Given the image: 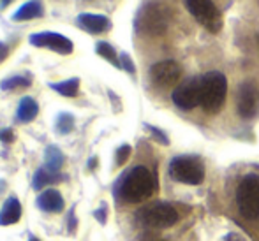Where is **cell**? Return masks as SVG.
Listing matches in <instances>:
<instances>
[{
  "mask_svg": "<svg viewBox=\"0 0 259 241\" xmlns=\"http://www.w3.org/2000/svg\"><path fill=\"white\" fill-rule=\"evenodd\" d=\"M157 188V180L145 166H136L120 176L115 185V196L123 203H143L150 199Z\"/></svg>",
  "mask_w": 259,
  "mask_h": 241,
  "instance_id": "1",
  "label": "cell"
},
{
  "mask_svg": "<svg viewBox=\"0 0 259 241\" xmlns=\"http://www.w3.org/2000/svg\"><path fill=\"white\" fill-rule=\"evenodd\" d=\"M228 95V79L222 72L210 71L201 76V86H199V106L206 113L213 115L219 113L226 102Z\"/></svg>",
  "mask_w": 259,
  "mask_h": 241,
  "instance_id": "2",
  "label": "cell"
},
{
  "mask_svg": "<svg viewBox=\"0 0 259 241\" xmlns=\"http://www.w3.org/2000/svg\"><path fill=\"white\" fill-rule=\"evenodd\" d=\"M180 218L178 210L169 203H162V201H157V203L147 204L136 213L138 224H141L143 227L150 229H166L175 225Z\"/></svg>",
  "mask_w": 259,
  "mask_h": 241,
  "instance_id": "3",
  "label": "cell"
},
{
  "mask_svg": "<svg viewBox=\"0 0 259 241\" xmlns=\"http://www.w3.org/2000/svg\"><path fill=\"white\" fill-rule=\"evenodd\" d=\"M169 14L159 2H147L136 16V30L145 35H160L167 28Z\"/></svg>",
  "mask_w": 259,
  "mask_h": 241,
  "instance_id": "4",
  "label": "cell"
},
{
  "mask_svg": "<svg viewBox=\"0 0 259 241\" xmlns=\"http://www.w3.org/2000/svg\"><path fill=\"white\" fill-rule=\"evenodd\" d=\"M169 176L178 183L199 185L205 180V164L196 155H180L169 162Z\"/></svg>",
  "mask_w": 259,
  "mask_h": 241,
  "instance_id": "5",
  "label": "cell"
},
{
  "mask_svg": "<svg viewBox=\"0 0 259 241\" xmlns=\"http://www.w3.org/2000/svg\"><path fill=\"white\" fill-rule=\"evenodd\" d=\"M236 206L247 220L259 218V178L256 174H249L240 181L236 188Z\"/></svg>",
  "mask_w": 259,
  "mask_h": 241,
  "instance_id": "6",
  "label": "cell"
},
{
  "mask_svg": "<svg viewBox=\"0 0 259 241\" xmlns=\"http://www.w3.org/2000/svg\"><path fill=\"white\" fill-rule=\"evenodd\" d=\"M184 4L196 21L201 23L208 32L217 34L222 28V14L211 0H184Z\"/></svg>",
  "mask_w": 259,
  "mask_h": 241,
  "instance_id": "7",
  "label": "cell"
},
{
  "mask_svg": "<svg viewBox=\"0 0 259 241\" xmlns=\"http://www.w3.org/2000/svg\"><path fill=\"white\" fill-rule=\"evenodd\" d=\"M182 76V67L175 60H162L152 65L150 81L157 88H171L178 83Z\"/></svg>",
  "mask_w": 259,
  "mask_h": 241,
  "instance_id": "8",
  "label": "cell"
},
{
  "mask_svg": "<svg viewBox=\"0 0 259 241\" xmlns=\"http://www.w3.org/2000/svg\"><path fill=\"white\" fill-rule=\"evenodd\" d=\"M199 86H201V76H196V78L180 83L171 93L175 106L180 109H185V111L199 106Z\"/></svg>",
  "mask_w": 259,
  "mask_h": 241,
  "instance_id": "9",
  "label": "cell"
},
{
  "mask_svg": "<svg viewBox=\"0 0 259 241\" xmlns=\"http://www.w3.org/2000/svg\"><path fill=\"white\" fill-rule=\"evenodd\" d=\"M28 41H30V44L35 46V48H46L60 55H71L72 50H74V44H72L71 39H67L62 34H57V32H39V34H32Z\"/></svg>",
  "mask_w": 259,
  "mask_h": 241,
  "instance_id": "10",
  "label": "cell"
},
{
  "mask_svg": "<svg viewBox=\"0 0 259 241\" xmlns=\"http://www.w3.org/2000/svg\"><path fill=\"white\" fill-rule=\"evenodd\" d=\"M236 108L242 118H254L259 109V88L252 81L242 83L238 88V97H236Z\"/></svg>",
  "mask_w": 259,
  "mask_h": 241,
  "instance_id": "11",
  "label": "cell"
},
{
  "mask_svg": "<svg viewBox=\"0 0 259 241\" xmlns=\"http://www.w3.org/2000/svg\"><path fill=\"white\" fill-rule=\"evenodd\" d=\"M76 23L79 28L87 30L89 34H104L111 28V21L109 18L103 16V14H90V13H83L76 18Z\"/></svg>",
  "mask_w": 259,
  "mask_h": 241,
  "instance_id": "12",
  "label": "cell"
},
{
  "mask_svg": "<svg viewBox=\"0 0 259 241\" xmlns=\"http://www.w3.org/2000/svg\"><path fill=\"white\" fill-rule=\"evenodd\" d=\"M37 208L46 213H60L64 210V197L55 188H48L37 197Z\"/></svg>",
  "mask_w": 259,
  "mask_h": 241,
  "instance_id": "13",
  "label": "cell"
},
{
  "mask_svg": "<svg viewBox=\"0 0 259 241\" xmlns=\"http://www.w3.org/2000/svg\"><path fill=\"white\" fill-rule=\"evenodd\" d=\"M42 14H45V6H42L41 0H30V2L23 4V6L14 13L13 20L28 21V20H35V18H41Z\"/></svg>",
  "mask_w": 259,
  "mask_h": 241,
  "instance_id": "14",
  "label": "cell"
},
{
  "mask_svg": "<svg viewBox=\"0 0 259 241\" xmlns=\"http://www.w3.org/2000/svg\"><path fill=\"white\" fill-rule=\"evenodd\" d=\"M21 218V206L16 197H9L0 211V225H13L20 222Z\"/></svg>",
  "mask_w": 259,
  "mask_h": 241,
  "instance_id": "15",
  "label": "cell"
},
{
  "mask_svg": "<svg viewBox=\"0 0 259 241\" xmlns=\"http://www.w3.org/2000/svg\"><path fill=\"white\" fill-rule=\"evenodd\" d=\"M64 180L60 173H53V171L46 169V167H41V169L35 171L34 178H32V187L34 190H41V188L48 187V185H53V183H60Z\"/></svg>",
  "mask_w": 259,
  "mask_h": 241,
  "instance_id": "16",
  "label": "cell"
},
{
  "mask_svg": "<svg viewBox=\"0 0 259 241\" xmlns=\"http://www.w3.org/2000/svg\"><path fill=\"white\" fill-rule=\"evenodd\" d=\"M37 113H39L37 102H35L32 97H23L20 101V106H18L16 116L21 123H28V122H32V120H35Z\"/></svg>",
  "mask_w": 259,
  "mask_h": 241,
  "instance_id": "17",
  "label": "cell"
},
{
  "mask_svg": "<svg viewBox=\"0 0 259 241\" xmlns=\"http://www.w3.org/2000/svg\"><path fill=\"white\" fill-rule=\"evenodd\" d=\"M64 153L60 152V148L57 146H48L46 148V153H45V167L53 173H60L62 166H64Z\"/></svg>",
  "mask_w": 259,
  "mask_h": 241,
  "instance_id": "18",
  "label": "cell"
},
{
  "mask_svg": "<svg viewBox=\"0 0 259 241\" xmlns=\"http://www.w3.org/2000/svg\"><path fill=\"white\" fill-rule=\"evenodd\" d=\"M50 88H53L57 93L64 97H76L79 92V79L78 78H71L65 79L60 83H50Z\"/></svg>",
  "mask_w": 259,
  "mask_h": 241,
  "instance_id": "19",
  "label": "cell"
},
{
  "mask_svg": "<svg viewBox=\"0 0 259 241\" xmlns=\"http://www.w3.org/2000/svg\"><path fill=\"white\" fill-rule=\"evenodd\" d=\"M32 85L30 76H13V78H7L0 83V88L9 92V90H20V88H28Z\"/></svg>",
  "mask_w": 259,
  "mask_h": 241,
  "instance_id": "20",
  "label": "cell"
},
{
  "mask_svg": "<svg viewBox=\"0 0 259 241\" xmlns=\"http://www.w3.org/2000/svg\"><path fill=\"white\" fill-rule=\"evenodd\" d=\"M96 51H97V55H101V57H103L104 60H108L109 64H113L115 67L122 69L120 67V58L116 57V51L111 44H108V42H97Z\"/></svg>",
  "mask_w": 259,
  "mask_h": 241,
  "instance_id": "21",
  "label": "cell"
},
{
  "mask_svg": "<svg viewBox=\"0 0 259 241\" xmlns=\"http://www.w3.org/2000/svg\"><path fill=\"white\" fill-rule=\"evenodd\" d=\"M55 129L58 134H69L74 129V116L71 113H60L57 116V122H55Z\"/></svg>",
  "mask_w": 259,
  "mask_h": 241,
  "instance_id": "22",
  "label": "cell"
},
{
  "mask_svg": "<svg viewBox=\"0 0 259 241\" xmlns=\"http://www.w3.org/2000/svg\"><path fill=\"white\" fill-rule=\"evenodd\" d=\"M131 157V146L129 144H122L116 150V166H122L127 162V159Z\"/></svg>",
  "mask_w": 259,
  "mask_h": 241,
  "instance_id": "23",
  "label": "cell"
},
{
  "mask_svg": "<svg viewBox=\"0 0 259 241\" xmlns=\"http://www.w3.org/2000/svg\"><path fill=\"white\" fill-rule=\"evenodd\" d=\"M120 67L125 69L127 72H131V74H134V71H136V69H134L133 60H131L129 55H127V53H122V55H120Z\"/></svg>",
  "mask_w": 259,
  "mask_h": 241,
  "instance_id": "24",
  "label": "cell"
},
{
  "mask_svg": "<svg viewBox=\"0 0 259 241\" xmlns=\"http://www.w3.org/2000/svg\"><path fill=\"white\" fill-rule=\"evenodd\" d=\"M67 229L71 234H74L76 232V218H74V208H71V211H69L67 215Z\"/></svg>",
  "mask_w": 259,
  "mask_h": 241,
  "instance_id": "25",
  "label": "cell"
},
{
  "mask_svg": "<svg viewBox=\"0 0 259 241\" xmlns=\"http://www.w3.org/2000/svg\"><path fill=\"white\" fill-rule=\"evenodd\" d=\"M14 139V134L11 129H2L0 130V141L2 143H11V141Z\"/></svg>",
  "mask_w": 259,
  "mask_h": 241,
  "instance_id": "26",
  "label": "cell"
},
{
  "mask_svg": "<svg viewBox=\"0 0 259 241\" xmlns=\"http://www.w3.org/2000/svg\"><path fill=\"white\" fill-rule=\"evenodd\" d=\"M147 129L150 130L152 134H154V136H155V139H159V141H160V143H162V144H167V137L164 136V134L160 132L159 129H155V127H150V125H147Z\"/></svg>",
  "mask_w": 259,
  "mask_h": 241,
  "instance_id": "27",
  "label": "cell"
},
{
  "mask_svg": "<svg viewBox=\"0 0 259 241\" xmlns=\"http://www.w3.org/2000/svg\"><path fill=\"white\" fill-rule=\"evenodd\" d=\"M140 241H164V239L159 238V236L154 234V232H145V234H141Z\"/></svg>",
  "mask_w": 259,
  "mask_h": 241,
  "instance_id": "28",
  "label": "cell"
},
{
  "mask_svg": "<svg viewBox=\"0 0 259 241\" xmlns=\"http://www.w3.org/2000/svg\"><path fill=\"white\" fill-rule=\"evenodd\" d=\"M94 215H96V218L101 222V224H106V206H104V204H103V208H101V210H97Z\"/></svg>",
  "mask_w": 259,
  "mask_h": 241,
  "instance_id": "29",
  "label": "cell"
},
{
  "mask_svg": "<svg viewBox=\"0 0 259 241\" xmlns=\"http://www.w3.org/2000/svg\"><path fill=\"white\" fill-rule=\"evenodd\" d=\"M6 57H7V46L4 44V42H0V62H2Z\"/></svg>",
  "mask_w": 259,
  "mask_h": 241,
  "instance_id": "30",
  "label": "cell"
},
{
  "mask_svg": "<svg viewBox=\"0 0 259 241\" xmlns=\"http://www.w3.org/2000/svg\"><path fill=\"white\" fill-rule=\"evenodd\" d=\"M13 0H0V9H4V7L7 6V4H11Z\"/></svg>",
  "mask_w": 259,
  "mask_h": 241,
  "instance_id": "31",
  "label": "cell"
},
{
  "mask_svg": "<svg viewBox=\"0 0 259 241\" xmlns=\"http://www.w3.org/2000/svg\"><path fill=\"white\" fill-rule=\"evenodd\" d=\"M28 241H41V239L35 238V236H30V238H28Z\"/></svg>",
  "mask_w": 259,
  "mask_h": 241,
  "instance_id": "32",
  "label": "cell"
}]
</instances>
